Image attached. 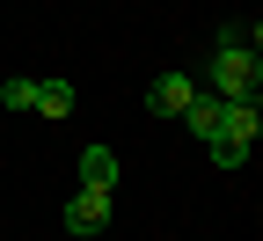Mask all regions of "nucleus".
<instances>
[{
	"instance_id": "f257e3e1",
	"label": "nucleus",
	"mask_w": 263,
	"mask_h": 241,
	"mask_svg": "<svg viewBox=\"0 0 263 241\" xmlns=\"http://www.w3.org/2000/svg\"><path fill=\"white\" fill-rule=\"evenodd\" d=\"M256 88H263V59H256L249 44H219V51L205 59V95H219V102H256Z\"/></svg>"
},
{
	"instance_id": "f03ea898",
	"label": "nucleus",
	"mask_w": 263,
	"mask_h": 241,
	"mask_svg": "<svg viewBox=\"0 0 263 241\" xmlns=\"http://www.w3.org/2000/svg\"><path fill=\"white\" fill-rule=\"evenodd\" d=\"M256 132H263V117H256V102H219V124H212V161L219 168H241L249 161V146H256Z\"/></svg>"
},
{
	"instance_id": "7ed1b4c3",
	"label": "nucleus",
	"mask_w": 263,
	"mask_h": 241,
	"mask_svg": "<svg viewBox=\"0 0 263 241\" xmlns=\"http://www.w3.org/2000/svg\"><path fill=\"white\" fill-rule=\"evenodd\" d=\"M110 227V190H73V197H66V234H103Z\"/></svg>"
},
{
	"instance_id": "20e7f679",
	"label": "nucleus",
	"mask_w": 263,
	"mask_h": 241,
	"mask_svg": "<svg viewBox=\"0 0 263 241\" xmlns=\"http://www.w3.org/2000/svg\"><path fill=\"white\" fill-rule=\"evenodd\" d=\"M190 95H197L190 73H154V81H146V102H154L161 117H183V102H190Z\"/></svg>"
},
{
	"instance_id": "39448f33",
	"label": "nucleus",
	"mask_w": 263,
	"mask_h": 241,
	"mask_svg": "<svg viewBox=\"0 0 263 241\" xmlns=\"http://www.w3.org/2000/svg\"><path fill=\"white\" fill-rule=\"evenodd\" d=\"M81 183H88V190H117V154H110V146H88V154H81Z\"/></svg>"
},
{
	"instance_id": "423d86ee",
	"label": "nucleus",
	"mask_w": 263,
	"mask_h": 241,
	"mask_svg": "<svg viewBox=\"0 0 263 241\" xmlns=\"http://www.w3.org/2000/svg\"><path fill=\"white\" fill-rule=\"evenodd\" d=\"M183 124L197 132V139H212V124H219V95H205V88H197V95L183 102Z\"/></svg>"
},
{
	"instance_id": "0eeeda50",
	"label": "nucleus",
	"mask_w": 263,
	"mask_h": 241,
	"mask_svg": "<svg viewBox=\"0 0 263 241\" xmlns=\"http://www.w3.org/2000/svg\"><path fill=\"white\" fill-rule=\"evenodd\" d=\"M73 110V88L66 81H37V117H66Z\"/></svg>"
},
{
	"instance_id": "6e6552de",
	"label": "nucleus",
	"mask_w": 263,
	"mask_h": 241,
	"mask_svg": "<svg viewBox=\"0 0 263 241\" xmlns=\"http://www.w3.org/2000/svg\"><path fill=\"white\" fill-rule=\"evenodd\" d=\"M0 102H8V110H37V81H22V73H15L8 88H0Z\"/></svg>"
},
{
	"instance_id": "1a4fd4ad",
	"label": "nucleus",
	"mask_w": 263,
	"mask_h": 241,
	"mask_svg": "<svg viewBox=\"0 0 263 241\" xmlns=\"http://www.w3.org/2000/svg\"><path fill=\"white\" fill-rule=\"evenodd\" d=\"M219 44H249L256 51V22H219Z\"/></svg>"
}]
</instances>
